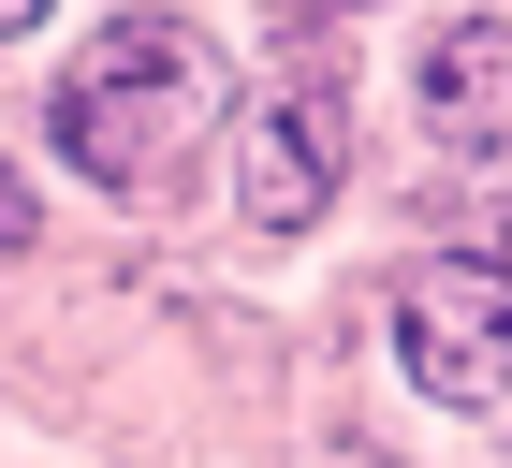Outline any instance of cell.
Segmentation results:
<instances>
[{"instance_id":"2","label":"cell","mask_w":512,"mask_h":468,"mask_svg":"<svg viewBox=\"0 0 512 468\" xmlns=\"http://www.w3.org/2000/svg\"><path fill=\"white\" fill-rule=\"evenodd\" d=\"M395 351L439 410H498L512 395V249H425L395 278Z\"/></svg>"},{"instance_id":"4","label":"cell","mask_w":512,"mask_h":468,"mask_svg":"<svg viewBox=\"0 0 512 468\" xmlns=\"http://www.w3.org/2000/svg\"><path fill=\"white\" fill-rule=\"evenodd\" d=\"M410 117H425V147L454 161V176L512 161V15H454V30H425V59H410Z\"/></svg>"},{"instance_id":"3","label":"cell","mask_w":512,"mask_h":468,"mask_svg":"<svg viewBox=\"0 0 512 468\" xmlns=\"http://www.w3.org/2000/svg\"><path fill=\"white\" fill-rule=\"evenodd\" d=\"M337 132H352V103H337V59H322V44H293V59H278L264 74V103H249V132H235V205L264 234H308L322 205H337Z\"/></svg>"},{"instance_id":"1","label":"cell","mask_w":512,"mask_h":468,"mask_svg":"<svg viewBox=\"0 0 512 468\" xmlns=\"http://www.w3.org/2000/svg\"><path fill=\"white\" fill-rule=\"evenodd\" d=\"M191 132H220V44L191 15H118L88 30V59L59 74V161L103 191H161Z\"/></svg>"},{"instance_id":"6","label":"cell","mask_w":512,"mask_h":468,"mask_svg":"<svg viewBox=\"0 0 512 468\" xmlns=\"http://www.w3.org/2000/svg\"><path fill=\"white\" fill-rule=\"evenodd\" d=\"M30 15H44V0H0V44H15V30H30Z\"/></svg>"},{"instance_id":"5","label":"cell","mask_w":512,"mask_h":468,"mask_svg":"<svg viewBox=\"0 0 512 468\" xmlns=\"http://www.w3.org/2000/svg\"><path fill=\"white\" fill-rule=\"evenodd\" d=\"M44 234V205H30V176H0V249H30Z\"/></svg>"}]
</instances>
